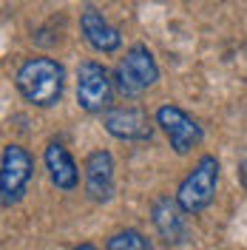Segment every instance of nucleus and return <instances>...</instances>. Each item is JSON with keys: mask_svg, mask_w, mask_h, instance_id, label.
I'll return each mask as SVG.
<instances>
[{"mask_svg": "<svg viewBox=\"0 0 247 250\" xmlns=\"http://www.w3.org/2000/svg\"><path fill=\"white\" fill-rule=\"evenodd\" d=\"M15 85L26 103L37 108H51L62 100L65 68L51 57H31L17 68Z\"/></svg>", "mask_w": 247, "mask_h": 250, "instance_id": "f257e3e1", "label": "nucleus"}, {"mask_svg": "<svg viewBox=\"0 0 247 250\" xmlns=\"http://www.w3.org/2000/svg\"><path fill=\"white\" fill-rule=\"evenodd\" d=\"M156 80H159V65H156L154 51L145 43L131 46L120 60V65L114 68V88L128 100L142 97L148 88L156 85Z\"/></svg>", "mask_w": 247, "mask_h": 250, "instance_id": "f03ea898", "label": "nucleus"}, {"mask_svg": "<svg viewBox=\"0 0 247 250\" xmlns=\"http://www.w3.org/2000/svg\"><path fill=\"white\" fill-rule=\"evenodd\" d=\"M216 188H219V159L213 154H205L190 168V173L179 182L176 199L190 216H196L205 208H210L213 196H216Z\"/></svg>", "mask_w": 247, "mask_h": 250, "instance_id": "7ed1b4c3", "label": "nucleus"}, {"mask_svg": "<svg viewBox=\"0 0 247 250\" xmlns=\"http://www.w3.org/2000/svg\"><path fill=\"white\" fill-rule=\"evenodd\" d=\"M31 176H34V159L20 145H6L0 154V202L3 208H12L26 196Z\"/></svg>", "mask_w": 247, "mask_h": 250, "instance_id": "20e7f679", "label": "nucleus"}, {"mask_svg": "<svg viewBox=\"0 0 247 250\" xmlns=\"http://www.w3.org/2000/svg\"><path fill=\"white\" fill-rule=\"evenodd\" d=\"M114 97V80L108 68L97 60L80 62L77 68V103L88 114H105Z\"/></svg>", "mask_w": 247, "mask_h": 250, "instance_id": "39448f33", "label": "nucleus"}, {"mask_svg": "<svg viewBox=\"0 0 247 250\" xmlns=\"http://www.w3.org/2000/svg\"><path fill=\"white\" fill-rule=\"evenodd\" d=\"M154 120H156V125L162 128V134L168 137L170 148H173L179 156L190 154V151H193V148L205 140L202 125L196 123V120H193L185 108H179V105H173V103H168V105H159Z\"/></svg>", "mask_w": 247, "mask_h": 250, "instance_id": "423d86ee", "label": "nucleus"}, {"mask_svg": "<svg viewBox=\"0 0 247 250\" xmlns=\"http://www.w3.org/2000/svg\"><path fill=\"white\" fill-rule=\"evenodd\" d=\"M154 123L156 120H151L137 105H111L103 114L105 131L123 142H148L154 137Z\"/></svg>", "mask_w": 247, "mask_h": 250, "instance_id": "0eeeda50", "label": "nucleus"}, {"mask_svg": "<svg viewBox=\"0 0 247 250\" xmlns=\"http://www.w3.org/2000/svg\"><path fill=\"white\" fill-rule=\"evenodd\" d=\"M187 213L185 208L179 205V199H170V196H156L151 205V222H154L156 233L162 236V242L168 245H185L190 228H187Z\"/></svg>", "mask_w": 247, "mask_h": 250, "instance_id": "6e6552de", "label": "nucleus"}, {"mask_svg": "<svg viewBox=\"0 0 247 250\" xmlns=\"http://www.w3.org/2000/svg\"><path fill=\"white\" fill-rule=\"evenodd\" d=\"M85 190L94 202H108L114 196V156L108 151H91L82 162Z\"/></svg>", "mask_w": 247, "mask_h": 250, "instance_id": "1a4fd4ad", "label": "nucleus"}, {"mask_svg": "<svg viewBox=\"0 0 247 250\" xmlns=\"http://www.w3.org/2000/svg\"><path fill=\"white\" fill-rule=\"evenodd\" d=\"M80 31H82L85 43H88L94 51H100V54H114V51H120V46H123L120 29L111 26L97 9H85V12L80 15Z\"/></svg>", "mask_w": 247, "mask_h": 250, "instance_id": "9d476101", "label": "nucleus"}, {"mask_svg": "<svg viewBox=\"0 0 247 250\" xmlns=\"http://www.w3.org/2000/svg\"><path fill=\"white\" fill-rule=\"evenodd\" d=\"M43 162H46V171L51 176V182L60 190H74L80 185L77 162H74V156L68 154V148H62L60 142H48L46 154H43Z\"/></svg>", "mask_w": 247, "mask_h": 250, "instance_id": "9b49d317", "label": "nucleus"}, {"mask_svg": "<svg viewBox=\"0 0 247 250\" xmlns=\"http://www.w3.org/2000/svg\"><path fill=\"white\" fill-rule=\"evenodd\" d=\"M105 250H151V242L145 239V233H139L134 228H125L105 242Z\"/></svg>", "mask_w": 247, "mask_h": 250, "instance_id": "f8f14e48", "label": "nucleus"}, {"mask_svg": "<svg viewBox=\"0 0 247 250\" xmlns=\"http://www.w3.org/2000/svg\"><path fill=\"white\" fill-rule=\"evenodd\" d=\"M239 176H242V185H245V190H247V156L242 159V165H239Z\"/></svg>", "mask_w": 247, "mask_h": 250, "instance_id": "ddd939ff", "label": "nucleus"}, {"mask_svg": "<svg viewBox=\"0 0 247 250\" xmlns=\"http://www.w3.org/2000/svg\"><path fill=\"white\" fill-rule=\"evenodd\" d=\"M71 250H97V248H94L91 242H80V245H74Z\"/></svg>", "mask_w": 247, "mask_h": 250, "instance_id": "4468645a", "label": "nucleus"}]
</instances>
